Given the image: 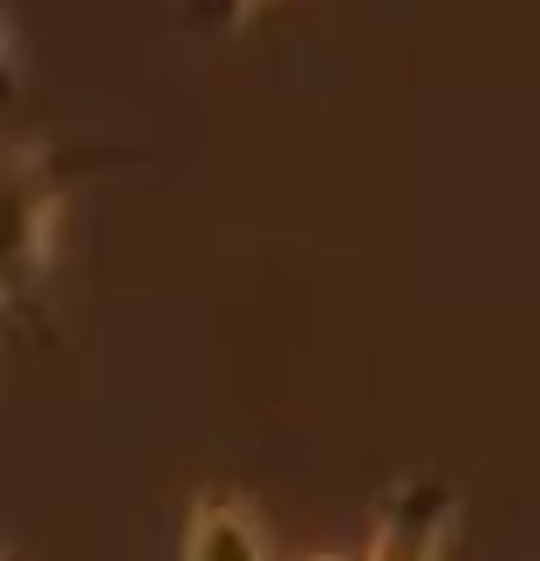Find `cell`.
I'll use <instances>...</instances> for the list:
<instances>
[{
	"label": "cell",
	"mask_w": 540,
	"mask_h": 561,
	"mask_svg": "<svg viewBox=\"0 0 540 561\" xmlns=\"http://www.w3.org/2000/svg\"><path fill=\"white\" fill-rule=\"evenodd\" d=\"M8 199H14V233H8V301L27 308L35 288L55 267V227H62V172L55 151L21 137L8 151Z\"/></svg>",
	"instance_id": "cell-1"
},
{
	"label": "cell",
	"mask_w": 540,
	"mask_h": 561,
	"mask_svg": "<svg viewBox=\"0 0 540 561\" xmlns=\"http://www.w3.org/2000/svg\"><path fill=\"white\" fill-rule=\"evenodd\" d=\"M451 520H459V486L451 480H404L377 520L369 561H445Z\"/></svg>",
	"instance_id": "cell-2"
},
{
	"label": "cell",
	"mask_w": 540,
	"mask_h": 561,
	"mask_svg": "<svg viewBox=\"0 0 540 561\" xmlns=\"http://www.w3.org/2000/svg\"><path fill=\"white\" fill-rule=\"evenodd\" d=\"M185 561H267L246 500H233V493H206V500H198L192 520H185Z\"/></svg>",
	"instance_id": "cell-3"
},
{
	"label": "cell",
	"mask_w": 540,
	"mask_h": 561,
	"mask_svg": "<svg viewBox=\"0 0 540 561\" xmlns=\"http://www.w3.org/2000/svg\"><path fill=\"white\" fill-rule=\"evenodd\" d=\"M253 8H267V0H185V21L212 27V35H233V27H240Z\"/></svg>",
	"instance_id": "cell-4"
},
{
	"label": "cell",
	"mask_w": 540,
	"mask_h": 561,
	"mask_svg": "<svg viewBox=\"0 0 540 561\" xmlns=\"http://www.w3.org/2000/svg\"><path fill=\"white\" fill-rule=\"evenodd\" d=\"M315 561H343V554H315Z\"/></svg>",
	"instance_id": "cell-5"
},
{
	"label": "cell",
	"mask_w": 540,
	"mask_h": 561,
	"mask_svg": "<svg viewBox=\"0 0 540 561\" xmlns=\"http://www.w3.org/2000/svg\"><path fill=\"white\" fill-rule=\"evenodd\" d=\"M8 561H21V554H8Z\"/></svg>",
	"instance_id": "cell-6"
}]
</instances>
